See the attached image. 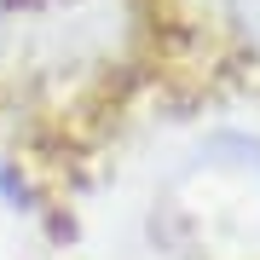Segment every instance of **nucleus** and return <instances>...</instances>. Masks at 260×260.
Here are the masks:
<instances>
[{"label":"nucleus","instance_id":"nucleus-1","mask_svg":"<svg viewBox=\"0 0 260 260\" xmlns=\"http://www.w3.org/2000/svg\"><path fill=\"white\" fill-rule=\"evenodd\" d=\"M174 208L191 214V225L203 237H220V220L232 214L237 220V243L243 249H260V145L237 139V156H220V139L208 150H197L191 174L179 179Z\"/></svg>","mask_w":260,"mask_h":260},{"label":"nucleus","instance_id":"nucleus-2","mask_svg":"<svg viewBox=\"0 0 260 260\" xmlns=\"http://www.w3.org/2000/svg\"><path fill=\"white\" fill-rule=\"evenodd\" d=\"M232 18H237V29L260 47V0H232Z\"/></svg>","mask_w":260,"mask_h":260},{"label":"nucleus","instance_id":"nucleus-3","mask_svg":"<svg viewBox=\"0 0 260 260\" xmlns=\"http://www.w3.org/2000/svg\"><path fill=\"white\" fill-rule=\"evenodd\" d=\"M0 197H12V203H29V185L18 179V168H6V162H0Z\"/></svg>","mask_w":260,"mask_h":260}]
</instances>
